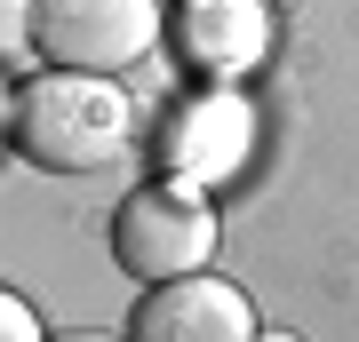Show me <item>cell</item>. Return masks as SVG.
Returning <instances> with one entry per match:
<instances>
[{"instance_id":"cell-9","label":"cell","mask_w":359,"mask_h":342,"mask_svg":"<svg viewBox=\"0 0 359 342\" xmlns=\"http://www.w3.org/2000/svg\"><path fill=\"white\" fill-rule=\"evenodd\" d=\"M256 342H304V334H280V327H264V334H256Z\"/></svg>"},{"instance_id":"cell-8","label":"cell","mask_w":359,"mask_h":342,"mask_svg":"<svg viewBox=\"0 0 359 342\" xmlns=\"http://www.w3.org/2000/svg\"><path fill=\"white\" fill-rule=\"evenodd\" d=\"M48 342H120V334H48Z\"/></svg>"},{"instance_id":"cell-2","label":"cell","mask_w":359,"mask_h":342,"mask_svg":"<svg viewBox=\"0 0 359 342\" xmlns=\"http://www.w3.org/2000/svg\"><path fill=\"white\" fill-rule=\"evenodd\" d=\"M112 255L128 279H192V271H208V255H216V207H208V183H144L120 199L112 215Z\"/></svg>"},{"instance_id":"cell-7","label":"cell","mask_w":359,"mask_h":342,"mask_svg":"<svg viewBox=\"0 0 359 342\" xmlns=\"http://www.w3.org/2000/svg\"><path fill=\"white\" fill-rule=\"evenodd\" d=\"M0 342H48V334H40V318H32V303H25V294H8V303H0Z\"/></svg>"},{"instance_id":"cell-3","label":"cell","mask_w":359,"mask_h":342,"mask_svg":"<svg viewBox=\"0 0 359 342\" xmlns=\"http://www.w3.org/2000/svg\"><path fill=\"white\" fill-rule=\"evenodd\" d=\"M160 40V0H40L32 48L65 72H128Z\"/></svg>"},{"instance_id":"cell-6","label":"cell","mask_w":359,"mask_h":342,"mask_svg":"<svg viewBox=\"0 0 359 342\" xmlns=\"http://www.w3.org/2000/svg\"><path fill=\"white\" fill-rule=\"evenodd\" d=\"M248 152V112L231 96H192L176 120L160 127V159H168V176H184V183H208V176H231Z\"/></svg>"},{"instance_id":"cell-4","label":"cell","mask_w":359,"mask_h":342,"mask_svg":"<svg viewBox=\"0 0 359 342\" xmlns=\"http://www.w3.org/2000/svg\"><path fill=\"white\" fill-rule=\"evenodd\" d=\"M256 303H248V287L231 279H160L152 294L136 303V342H256Z\"/></svg>"},{"instance_id":"cell-5","label":"cell","mask_w":359,"mask_h":342,"mask_svg":"<svg viewBox=\"0 0 359 342\" xmlns=\"http://www.w3.org/2000/svg\"><path fill=\"white\" fill-rule=\"evenodd\" d=\"M168 40H176L184 72L240 80V72H256L264 48H271V8L264 0H176V8H168Z\"/></svg>"},{"instance_id":"cell-1","label":"cell","mask_w":359,"mask_h":342,"mask_svg":"<svg viewBox=\"0 0 359 342\" xmlns=\"http://www.w3.org/2000/svg\"><path fill=\"white\" fill-rule=\"evenodd\" d=\"M8 136H16V152L32 167H48V176H96V167L128 159L136 112H128V96L112 88V72H65V64H48V72L16 80Z\"/></svg>"}]
</instances>
